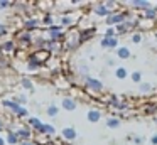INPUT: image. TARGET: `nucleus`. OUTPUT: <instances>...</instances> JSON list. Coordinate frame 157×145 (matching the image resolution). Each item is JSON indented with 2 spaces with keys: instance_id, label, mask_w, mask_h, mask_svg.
<instances>
[{
  "instance_id": "obj_25",
  "label": "nucleus",
  "mask_w": 157,
  "mask_h": 145,
  "mask_svg": "<svg viewBox=\"0 0 157 145\" xmlns=\"http://www.w3.org/2000/svg\"><path fill=\"white\" fill-rule=\"evenodd\" d=\"M61 22H63V25H71V24H73V19H69V17H63Z\"/></svg>"
},
{
  "instance_id": "obj_20",
  "label": "nucleus",
  "mask_w": 157,
  "mask_h": 145,
  "mask_svg": "<svg viewBox=\"0 0 157 145\" xmlns=\"http://www.w3.org/2000/svg\"><path fill=\"white\" fill-rule=\"evenodd\" d=\"M130 39H132L133 44H140V42H142V32H139V30H137V32H133Z\"/></svg>"
},
{
  "instance_id": "obj_17",
  "label": "nucleus",
  "mask_w": 157,
  "mask_h": 145,
  "mask_svg": "<svg viewBox=\"0 0 157 145\" xmlns=\"http://www.w3.org/2000/svg\"><path fill=\"white\" fill-rule=\"evenodd\" d=\"M95 36V29H86V30H83L81 32V42H85V40H90L91 37Z\"/></svg>"
},
{
  "instance_id": "obj_4",
  "label": "nucleus",
  "mask_w": 157,
  "mask_h": 145,
  "mask_svg": "<svg viewBox=\"0 0 157 145\" xmlns=\"http://www.w3.org/2000/svg\"><path fill=\"white\" fill-rule=\"evenodd\" d=\"M100 46L103 47V49H118V37H101V40H100Z\"/></svg>"
},
{
  "instance_id": "obj_11",
  "label": "nucleus",
  "mask_w": 157,
  "mask_h": 145,
  "mask_svg": "<svg viewBox=\"0 0 157 145\" xmlns=\"http://www.w3.org/2000/svg\"><path fill=\"white\" fill-rule=\"evenodd\" d=\"M63 137H64L66 140H75V138L78 137V133H76V130H75V128L66 127L64 130H63Z\"/></svg>"
},
{
  "instance_id": "obj_32",
  "label": "nucleus",
  "mask_w": 157,
  "mask_h": 145,
  "mask_svg": "<svg viewBox=\"0 0 157 145\" xmlns=\"http://www.w3.org/2000/svg\"><path fill=\"white\" fill-rule=\"evenodd\" d=\"M25 145H32V143H25Z\"/></svg>"
},
{
  "instance_id": "obj_22",
  "label": "nucleus",
  "mask_w": 157,
  "mask_h": 145,
  "mask_svg": "<svg viewBox=\"0 0 157 145\" xmlns=\"http://www.w3.org/2000/svg\"><path fill=\"white\" fill-rule=\"evenodd\" d=\"M48 115L49 116H56V115H58V106H56V105H51V106L48 108Z\"/></svg>"
},
{
  "instance_id": "obj_5",
  "label": "nucleus",
  "mask_w": 157,
  "mask_h": 145,
  "mask_svg": "<svg viewBox=\"0 0 157 145\" xmlns=\"http://www.w3.org/2000/svg\"><path fill=\"white\" fill-rule=\"evenodd\" d=\"M93 12H95V15H98V17H108L110 13V10L106 9V5H105V2H98V3H95V5H93Z\"/></svg>"
},
{
  "instance_id": "obj_29",
  "label": "nucleus",
  "mask_w": 157,
  "mask_h": 145,
  "mask_svg": "<svg viewBox=\"0 0 157 145\" xmlns=\"http://www.w3.org/2000/svg\"><path fill=\"white\" fill-rule=\"evenodd\" d=\"M106 64L108 66H115V59H106Z\"/></svg>"
},
{
  "instance_id": "obj_14",
  "label": "nucleus",
  "mask_w": 157,
  "mask_h": 145,
  "mask_svg": "<svg viewBox=\"0 0 157 145\" xmlns=\"http://www.w3.org/2000/svg\"><path fill=\"white\" fill-rule=\"evenodd\" d=\"M106 127L112 128V130L118 128L120 127V118L118 116H108V118H106Z\"/></svg>"
},
{
  "instance_id": "obj_6",
  "label": "nucleus",
  "mask_w": 157,
  "mask_h": 145,
  "mask_svg": "<svg viewBox=\"0 0 157 145\" xmlns=\"http://www.w3.org/2000/svg\"><path fill=\"white\" fill-rule=\"evenodd\" d=\"M154 25H155V20H149V19H144V17H139V20H137V27H139V32H140V30L152 29Z\"/></svg>"
},
{
  "instance_id": "obj_10",
  "label": "nucleus",
  "mask_w": 157,
  "mask_h": 145,
  "mask_svg": "<svg viewBox=\"0 0 157 145\" xmlns=\"http://www.w3.org/2000/svg\"><path fill=\"white\" fill-rule=\"evenodd\" d=\"M115 52H117V57H118V59H128V57L132 56V52H130V49L127 46H120Z\"/></svg>"
},
{
  "instance_id": "obj_12",
  "label": "nucleus",
  "mask_w": 157,
  "mask_h": 145,
  "mask_svg": "<svg viewBox=\"0 0 157 145\" xmlns=\"http://www.w3.org/2000/svg\"><path fill=\"white\" fill-rule=\"evenodd\" d=\"M115 78L117 79H127V78H128V69L123 67V66H118L115 69Z\"/></svg>"
},
{
  "instance_id": "obj_3",
  "label": "nucleus",
  "mask_w": 157,
  "mask_h": 145,
  "mask_svg": "<svg viewBox=\"0 0 157 145\" xmlns=\"http://www.w3.org/2000/svg\"><path fill=\"white\" fill-rule=\"evenodd\" d=\"M127 5L133 10H139V12H145L150 7H154L150 0H130V2H127Z\"/></svg>"
},
{
  "instance_id": "obj_13",
  "label": "nucleus",
  "mask_w": 157,
  "mask_h": 145,
  "mask_svg": "<svg viewBox=\"0 0 157 145\" xmlns=\"http://www.w3.org/2000/svg\"><path fill=\"white\" fill-rule=\"evenodd\" d=\"M144 19H149V20H157V5L150 7L149 10L144 12Z\"/></svg>"
},
{
  "instance_id": "obj_31",
  "label": "nucleus",
  "mask_w": 157,
  "mask_h": 145,
  "mask_svg": "<svg viewBox=\"0 0 157 145\" xmlns=\"http://www.w3.org/2000/svg\"><path fill=\"white\" fill-rule=\"evenodd\" d=\"M34 25H37V22H36V20H31V22H27V27H34Z\"/></svg>"
},
{
  "instance_id": "obj_27",
  "label": "nucleus",
  "mask_w": 157,
  "mask_h": 145,
  "mask_svg": "<svg viewBox=\"0 0 157 145\" xmlns=\"http://www.w3.org/2000/svg\"><path fill=\"white\" fill-rule=\"evenodd\" d=\"M150 143H152V145H157V133H154L152 137H150Z\"/></svg>"
},
{
  "instance_id": "obj_1",
  "label": "nucleus",
  "mask_w": 157,
  "mask_h": 145,
  "mask_svg": "<svg viewBox=\"0 0 157 145\" xmlns=\"http://www.w3.org/2000/svg\"><path fill=\"white\" fill-rule=\"evenodd\" d=\"M128 19H132V15H130L128 12H113V13H110L108 17L105 19V22H106V25L108 27H118L120 24H123V22H127Z\"/></svg>"
},
{
  "instance_id": "obj_28",
  "label": "nucleus",
  "mask_w": 157,
  "mask_h": 145,
  "mask_svg": "<svg viewBox=\"0 0 157 145\" xmlns=\"http://www.w3.org/2000/svg\"><path fill=\"white\" fill-rule=\"evenodd\" d=\"M44 24H52V17H51V15H48V17L44 19Z\"/></svg>"
},
{
  "instance_id": "obj_8",
  "label": "nucleus",
  "mask_w": 157,
  "mask_h": 145,
  "mask_svg": "<svg viewBox=\"0 0 157 145\" xmlns=\"http://www.w3.org/2000/svg\"><path fill=\"white\" fill-rule=\"evenodd\" d=\"M110 106L117 108V110H123V108H127V103L120 100V96H115V94H112V96H110Z\"/></svg>"
},
{
  "instance_id": "obj_24",
  "label": "nucleus",
  "mask_w": 157,
  "mask_h": 145,
  "mask_svg": "<svg viewBox=\"0 0 157 145\" xmlns=\"http://www.w3.org/2000/svg\"><path fill=\"white\" fill-rule=\"evenodd\" d=\"M29 121H31V125H32V127H34V128H41V127H42L41 120H37V118H31V120H29Z\"/></svg>"
},
{
  "instance_id": "obj_2",
  "label": "nucleus",
  "mask_w": 157,
  "mask_h": 145,
  "mask_svg": "<svg viewBox=\"0 0 157 145\" xmlns=\"http://www.w3.org/2000/svg\"><path fill=\"white\" fill-rule=\"evenodd\" d=\"M85 88L90 91H93V93H101L103 90H105V86H103V83L98 79V78H93V76H86L85 78Z\"/></svg>"
},
{
  "instance_id": "obj_9",
  "label": "nucleus",
  "mask_w": 157,
  "mask_h": 145,
  "mask_svg": "<svg viewBox=\"0 0 157 145\" xmlns=\"http://www.w3.org/2000/svg\"><path fill=\"white\" fill-rule=\"evenodd\" d=\"M76 106H78V103H76L75 98H69V96L63 98V108H64L66 111H73V110H76Z\"/></svg>"
},
{
  "instance_id": "obj_18",
  "label": "nucleus",
  "mask_w": 157,
  "mask_h": 145,
  "mask_svg": "<svg viewBox=\"0 0 157 145\" xmlns=\"http://www.w3.org/2000/svg\"><path fill=\"white\" fill-rule=\"evenodd\" d=\"M130 78H132V81L135 84H140L142 83V73H140V71H133L132 74H130Z\"/></svg>"
},
{
  "instance_id": "obj_21",
  "label": "nucleus",
  "mask_w": 157,
  "mask_h": 145,
  "mask_svg": "<svg viewBox=\"0 0 157 145\" xmlns=\"http://www.w3.org/2000/svg\"><path fill=\"white\" fill-rule=\"evenodd\" d=\"M39 130H41V132H44V133H49V135H52V133H54V127H51V125H44V123H42V127L41 128H39Z\"/></svg>"
},
{
  "instance_id": "obj_15",
  "label": "nucleus",
  "mask_w": 157,
  "mask_h": 145,
  "mask_svg": "<svg viewBox=\"0 0 157 145\" xmlns=\"http://www.w3.org/2000/svg\"><path fill=\"white\" fill-rule=\"evenodd\" d=\"M49 34H51V39L54 40V42H56L58 39H61V37H63V30H61V27H51Z\"/></svg>"
},
{
  "instance_id": "obj_16",
  "label": "nucleus",
  "mask_w": 157,
  "mask_h": 145,
  "mask_svg": "<svg viewBox=\"0 0 157 145\" xmlns=\"http://www.w3.org/2000/svg\"><path fill=\"white\" fill-rule=\"evenodd\" d=\"M152 91H154V86L150 83H140L139 84V93L147 94V93H152Z\"/></svg>"
},
{
  "instance_id": "obj_19",
  "label": "nucleus",
  "mask_w": 157,
  "mask_h": 145,
  "mask_svg": "<svg viewBox=\"0 0 157 145\" xmlns=\"http://www.w3.org/2000/svg\"><path fill=\"white\" fill-rule=\"evenodd\" d=\"M103 37H118L117 29H115V27H106V29H105V36H103Z\"/></svg>"
},
{
  "instance_id": "obj_7",
  "label": "nucleus",
  "mask_w": 157,
  "mask_h": 145,
  "mask_svg": "<svg viewBox=\"0 0 157 145\" xmlns=\"http://www.w3.org/2000/svg\"><path fill=\"white\" fill-rule=\"evenodd\" d=\"M101 111L98 110V108H91V110L88 111V115H86V118H88L90 123H98L100 120H101Z\"/></svg>"
},
{
  "instance_id": "obj_30",
  "label": "nucleus",
  "mask_w": 157,
  "mask_h": 145,
  "mask_svg": "<svg viewBox=\"0 0 157 145\" xmlns=\"http://www.w3.org/2000/svg\"><path fill=\"white\" fill-rule=\"evenodd\" d=\"M9 142H12V143H15V142H17V138H15V135H10V137H9Z\"/></svg>"
},
{
  "instance_id": "obj_26",
  "label": "nucleus",
  "mask_w": 157,
  "mask_h": 145,
  "mask_svg": "<svg viewBox=\"0 0 157 145\" xmlns=\"http://www.w3.org/2000/svg\"><path fill=\"white\" fill-rule=\"evenodd\" d=\"M24 86L27 88V90H32V83L29 79H24Z\"/></svg>"
},
{
  "instance_id": "obj_23",
  "label": "nucleus",
  "mask_w": 157,
  "mask_h": 145,
  "mask_svg": "<svg viewBox=\"0 0 157 145\" xmlns=\"http://www.w3.org/2000/svg\"><path fill=\"white\" fill-rule=\"evenodd\" d=\"M132 140H133V143H135V145H144L145 138H144L142 135H137V137H133V138H132Z\"/></svg>"
}]
</instances>
